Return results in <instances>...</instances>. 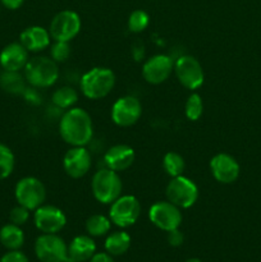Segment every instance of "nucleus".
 <instances>
[{"mask_svg":"<svg viewBox=\"0 0 261 262\" xmlns=\"http://www.w3.org/2000/svg\"><path fill=\"white\" fill-rule=\"evenodd\" d=\"M59 135L72 147L89 145L94 137L91 115L82 107L68 109L59 120Z\"/></svg>","mask_w":261,"mask_h":262,"instance_id":"nucleus-1","label":"nucleus"},{"mask_svg":"<svg viewBox=\"0 0 261 262\" xmlns=\"http://www.w3.org/2000/svg\"><path fill=\"white\" fill-rule=\"evenodd\" d=\"M115 74L105 67H95L83 74L79 79V89L84 97L90 100H100L106 97L115 86Z\"/></svg>","mask_w":261,"mask_h":262,"instance_id":"nucleus-2","label":"nucleus"},{"mask_svg":"<svg viewBox=\"0 0 261 262\" xmlns=\"http://www.w3.org/2000/svg\"><path fill=\"white\" fill-rule=\"evenodd\" d=\"M25 78L35 89H48L59 79L58 63L49 56H36L25 67Z\"/></svg>","mask_w":261,"mask_h":262,"instance_id":"nucleus-3","label":"nucleus"},{"mask_svg":"<svg viewBox=\"0 0 261 262\" xmlns=\"http://www.w3.org/2000/svg\"><path fill=\"white\" fill-rule=\"evenodd\" d=\"M122 189L123 183L119 174L109 168L97 170L91 179L92 196L102 205H112L122 196Z\"/></svg>","mask_w":261,"mask_h":262,"instance_id":"nucleus-4","label":"nucleus"},{"mask_svg":"<svg viewBox=\"0 0 261 262\" xmlns=\"http://www.w3.org/2000/svg\"><path fill=\"white\" fill-rule=\"evenodd\" d=\"M165 196L169 202L179 209H189L199 200V187L187 177H174L166 186Z\"/></svg>","mask_w":261,"mask_h":262,"instance_id":"nucleus-5","label":"nucleus"},{"mask_svg":"<svg viewBox=\"0 0 261 262\" xmlns=\"http://www.w3.org/2000/svg\"><path fill=\"white\" fill-rule=\"evenodd\" d=\"M14 196L18 205H22L30 211H35L46 201V188L36 177H25L15 184Z\"/></svg>","mask_w":261,"mask_h":262,"instance_id":"nucleus-6","label":"nucleus"},{"mask_svg":"<svg viewBox=\"0 0 261 262\" xmlns=\"http://www.w3.org/2000/svg\"><path fill=\"white\" fill-rule=\"evenodd\" d=\"M141 204L137 197L132 194L120 196L110 205L109 219L119 228L132 227L137 223L141 215Z\"/></svg>","mask_w":261,"mask_h":262,"instance_id":"nucleus-7","label":"nucleus"},{"mask_svg":"<svg viewBox=\"0 0 261 262\" xmlns=\"http://www.w3.org/2000/svg\"><path fill=\"white\" fill-rule=\"evenodd\" d=\"M174 73L187 90H199L204 84L205 73L201 63L192 55H181L174 61Z\"/></svg>","mask_w":261,"mask_h":262,"instance_id":"nucleus-8","label":"nucleus"},{"mask_svg":"<svg viewBox=\"0 0 261 262\" xmlns=\"http://www.w3.org/2000/svg\"><path fill=\"white\" fill-rule=\"evenodd\" d=\"M82 27L81 18L74 10H61L56 13L50 22L49 32L54 41L71 42L79 33Z\"/></svg>","mask_w":261,"mask_h":262,"instance_id":"nucleus-9","label":"nucleus"},{"mask_svg":"<svg viewBox=\"0 0 261 262\" xmlns=\"http://www.w3.org/2000/svg\"><path fill=\"white\" fill-rule=\"evenodd\" d=\"M148 219L156 228L168 233L170 230L178 229L183 217H182L181 209L166 200L151 205L148 210Z\"/></svg>","mask_w":261,"mask_h":262,"instance_id":"nucleus-10","label":"nucleus"},{"mask_svg":"<svg viewBox=\"0 0 261 262\" xmlns=\"http://www.w3.org/2000/svg\"><path fill=\"white\" fill-rule=\"evenodd\" d=\"M142 115V105L135 96H122L113 104L110 117L118 127H132L140 120Z\"/></svg>","mask_w":261,"mask_h":262,"instance_id":"nucleus-11","label":"nucleus"},{"mask_svg":"<svg viewBox=\"0 0 261 262\" xmlns=\"http://www.w3.org/2000/svg\"><path fill=\"white\" fill-rule=\"evenodd\" d=\"M35 253L41 262H64L68 257V246L58 234L42 233L35 242Z\"/></svg>","mask_w":261,"mask_h":262,"instance_id":"nucleus-12","label":"nucleus"},{"mask_svg":"<svg viewBox=\"0 0 261 262\" xmlns=\"http://www.w3.org/2000/svg\"><path fill=\"white\" fill-rule=\"evenodd\" d=\"M174 72V60L166 54H156L142 66V77L147 83L161 84Z\"/></svg>","mask_w":261,"mask_h":262,"instance_id":"nucleus-13","label":"nucleus"},{"mask_svg":"<svg viewBox=\"0 0 261 262\" xmlns=\"http://www.w3.org/2000/svg\"><path fill=\"white\" fill-rule=\"evenodd\" d=\"M33 222L41 233L56 234L67 225V216L59 207L44 204L35 210Z\"/></svg>","mask_w":261,"mask_h":262,"instance_id":"nucleus-14","label":"nucleus"},{"mask_svg":"<svg viewBox=\"0 0 261 262\" xmlns=\"http://www.w3.org/2000/svg\"><path fill=\"white\" fill-rule=\"evenodd\" d=\"M91 154L84 146H74L66 152L63 158V169L73 179L83 178L91 169Z\"/></svg>","mask_w":261,"mask_h":262,"instance_id":"nucleus-15","label":"nucleus"},{"mask_svg":"<svg viewBox=\"0 0 261 262\" xmlns=\"http://www.w3.org/2000/svg\"><path fill=\"white\" fill-rule=\"evenodd\" d=\"M210 171L216 182L222 184H232L238 179L241 166L235 158L227 152H219L210 160Z\"/></svg>","mask_w":261,"mask_h":262,"instance_id":"nucleus-16","label":"nucleus"},{"mask_svg":"<svg viewBox=\"0 0 261 262\" xmlns=\"http://www.w3.org/2000/svg\"><path fill=\"white\" fill-rule=\"evenodd\" d=\"M136 159L135 150L130 146L119 143L114 145L105 152L104 161L106 168L117 171H124L133 165Z\"/></svg>","mask_w":261,"mask_h":262,"instance_id":"nucleus-17","label":"nucleus"},{"mask_svg":"<svg viewBox=\"0 0 261 262\" xmlns=\"http://www.w3.org/2000/svg\"><path fill=\"white\" fill-rule=\"evenodd\" d=\"M28 60V50L20 42L8 43L0 53V66L4 71H22Z\"/></svg>","mask_w":261,"mask_h":262,"instance_id":"nucleus-18","label":"nucleus"},{"mask_svg":"<svg viewBox=\"0 0 261 262\" xmlns=\"http://www.w3.org/2000/svg\"><path fill=\"white\" fill-rule=\"evenodd\" d=\"M51 36L49 30L41 26H31L23 30L19 36V42L28 50V53H40L50 46Z\"/></svg>","mask_w":261,"mask_h":262,"instance_id":"nucleus-19","label":"nucleus"},{"mask_svg":"<svg viewBox=\"0 0 261 262\" xmlns=\"http://www.w3.org/2000/svg\"><path fill=\"white\" fill-rule=\"evenodd\" d=\"M96 253V243L90 235H77L68 246V256L77 262H86Z\"/></svg>","mask_w":261,"mask_h":262,"instance_id":"nucleus-20","label":"nucleus"},{"mask_svg":"<svg viewBox=\"0 0 261 262\" xmlns=\"http://www.w3.org/2000/svg\"><path fill=\"white\" fill-rule=\"evenodd\" d=\"M0 243L9 251L19 250L25 243V233L18 225L5 224L0 229Z\"/></svg>","mask_w":261,"mask_h":262,"instance_id":"nucleus-21","label":"nucleus"},{"mask_svg":"<svg viewBox=\"0 0 261 262\" xmlns=\"http://www.w3.org/2000/svg\"><path fill=\"white\" fill-rule=\"evenodd\" d=\"M130 237L124 230H118L106 237L105 241V250L112 256H122L129 250Z\"/></svg>","mask_w":261,"mask_h":262,"instance_id":"nucleus-22","label":"nucleus"},{"mask_svg":"<svg viewBox=\"0 0 261 262\" xmlns=\"http://www.w3.org/2000/svg\"><path fill=\"white\" fill-rule=\"evenodd\" d=\"M26 78L19 72L4 71L0 74V87L12 95H23L26 91Z\"/></svg>","mask_w":261,"mask_h":262,"instance_id":"nucleus-23","label":"nucleus"},{"mask_svg":"<svg viewBox=\"0 0 261 262\" xmlns=\"http://www.w3.org/2000/svg\"><path fill=\"white\" fill-rule=\"evenodd\" d=\"M78 101V92L72 86H61L55 90L51 96V102L58 109L68 110L73 107Z\"/></svg>","mask_w":261,"mask_h":262,"instance_id":"nucleus-24","label":"nucleus"},{"mask_svg":"<svg viewBox=\"0 0 261 262\" xmlns=\"http://www.w3.org/2000/svg\"><path fill=\"white\" fill-rule=\"evenodd\" d=\"M84 227H86V232L90 237H104L109 233L112 222L109 217L104 216V215L95 214L86 220Z\"/></svg>","mask_w":261,"mask_h":262,"instance_id":"nucleus-25","label":"nucleus"},{"mask_svg":"<svg viewBox=\"0 0 261 262\" xmlns=\"http://www.w3.org/2000/svg\"><path fill=\"white\" fill-rule=\"evenodd\" d=\"M186 163L181 154L176 151H169L163 158V169L170 178L183 176Z\"/></svg>","mask_w":261,"mask_h":262,"instance_id":"nucleus-26","label":"nucleus"},{"mask_svg":"<svg viewBox=\"0 0 261 262\" xmlns=\"http://www.w3.org/2000/svg\"><path fill=\"white\" fill-rule=\"evenodd\" d=\"M15 158L7 145L0 142V181L7 179L14 170Z\"/></svg>","mask_w":261,"mask_h":262,"instance_id":"nucleus-27","label":"nucleus"},{"mask_svg":"<svg viewBox=\"0 0 261 262\" xmlns=\"http://www.w3.org/2000/svg\"><path fill=\"white\" fill-rule=\"evenodd\" d=\"M202 113H204V102H202V97L196 92H192L187 99L186 105H184V114H186L187 119L191 122H196L201 118Z\"/></svg>","mask_w":261,"mask_h":262,"instance_id":"nucleus-28","label":"nucleus"},{"mask_svg":"<svg viewBox=\"0 0 261 262\" xmlns=\"http://www.w3.org/2000/svg\"><path fill=\"white\" fill-rule=\"evenodd\" d=\"M150 25V17L142 9H136L128 17V30L133 33H141Z\"/></svg>","mask_w":261,"mask_h":262,"instance_id":"nucleus-29","label":"nucleus"},{"mask_svg":"<svg viewBox=\"0 0 261 262\" xmlns=\"http://www.w3.org/2000/svg\"><path fill=\"white\" fill-rule=\"evenodd\" d=\"M71 55V45L66 41H55L51 45L50 49V58L55 63H64Z\"/></svg>","mask_w":261,"mask_h":262,"instance_id":"nucleus-30","label":"nucleus"},{"mask_svg":"<svg viewBox=\"0 0 261 262\" xmlns=\"http://www.w3.org/2000/svg\"><path fill=\"white\" fill-rule=\"evenodd\" d=\"M28 219H30V210L26 209L22 205H17V206L10 210L9 220L12 224L22 227L23 224L28 222Z\"/></svg>","mask_w":261,"mask_h":262,"instance_id":"nucleus-31","label":"nucleus"},{"mask_svg":"<svg viewBox=\"0 0 261 262\" xmlns=\"http://www.w3.org/2000/svg\"><path fill=\"white\" fill-rule=\"evenodd\" d=\"M0 262H30L28 261L27 256L23 252H20L19 250L15 251H9V252L5 253L2 258H0Z\"/></svg>","mask_w":261,"mask_h":262,"instance_id":"nucleus-32","label":"nucleus"},{"mask_svg":"<svg viewBox=\"0 0 261 262\" xmlns=\"http://www.w3.org/2000/svg\"><path fill=\"white\" fill-rule=\"evenodd\" d=\"M184 235L183 233L178 229H174L168 232V243L171 246V247H179V246L183 245Z\"/></svg>","mask_w":261,"mask_h":262,"instance_id":"nucleus-33","label":"nucleus"},{"mask_svg":"<svg viewBox=\"0 0 261 262\" xmlns=\"http://www.w3.org/2000/svg\"><path fill=\"white\" fill-rule=\"evenodd\" d=\"M89 262H114V260H113V256L107 252H100L95 253Z\"/></svg>","mask_w":261,"mask_h":262,"instance_id":"nucleus-34","label":"nucleus"},{"mask_svg":"<svg viewBox=\"0 0 261 262\" xmlns=\"http://www.w3.org/2000/svg\"><path fill=\"white\" fill-rule=\"evenodd\" d=\"M3 5H4L7 9L9 10H17L22 7V4L25 3V0H0Z\"/></svg>","mask_w":261,"mask_h":262,"instance_id":"nucleus-35","label":"nucleus"},{"mask_svg":"<svg viewBox=\"0 0 261 262\" xmlns=\"http://www.w3.org/2000/svg\"><path fill=\"white\" fill-rule=\"evenodd\" d=\"M137 53H138L137 61L142 60V58H143V53H145V49H143V45H142V43H140V42L136 43V45L133 46V50H132V54H133V55H136V54H137Z\"/></svg>","mask_w":261,"mask_h":262,"instance_id":"nucleus-36","label":"nucleus"},{"mask_svg":"<svg viewBox=\"0 0 261 262\" xmlns=\"http://www.w3.org/2000/svg\"><path fill=\"white\" fill-rule=\"evenodd\" d=\"M186 262H201V260H199V258H188Z\"/></svg>","mask_w":261,"mask_h":262,"instance_id":"nucleus-37","label":"nucleus"},{"mask_svg":"<svg viewBox=\"0 0 261 262\" xmlns=\"http://www.w3.org/2000/svg\"><path fill=\"white\" fill-rule=\"evenodd\" d=\"M64 262H77V261H76V260H73V258L69 257V256H68V257H67L66 260H64Z\"/></svg>","mask_w":261,"mask_h":262,"instance_id":"nucleus-38","label":"nucleus"}]
</instances>
